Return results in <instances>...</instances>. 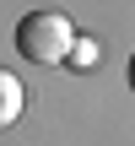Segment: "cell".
Segmentation results:
<instances>
[{
  "label": "cell",
  "mask_w": 135,
  "mask_h": 146,
  "mask_svg": "<svg viewBox=\"0 0 135 146\" xmlns=\"http://www.w3.org/2000/svg\"><path fill=\"white\" fill-rule=\"evenodd\" d=\"M65 65H76V70H92V65H97V49H92L87 38H76V43H70V60H65Z\"/></svg>",
  "instance_id": "obj_3"
},
{
  "label": "cell",
  "mask_w": 135,
  "mask_h": 146,
  "mask_svg": "<svg viewBox=\"0 0 135 146\" xmlns=\"http://www.w3.org/2000/svg\"><path fill=\"white\" fill-rule=\"evenodd\" d=\"M70 43H76V27H70L65 11H32L16 27V49L32 65H65L70 60Z\"/></svg>",
  "instance_id": "obj_1"
},
{
  "label": "cell",
  "mask_w": 135,
  "mask_h": 146,
  "mask_svg": "<svg viewBox=\"0 0 135 146\" xmlns=\"http://www.w3.org/2000/svg\"><path fill=\"white\" fill-rule=\"evenodd\" d=\"M22 108H27L22 81H16L11 70H0V130H5V125H16V119H22Z\"/></svg>",
  "instance_id": "obj_2"
},
{
  "label": "cell",
  "mask_w": 135,
  "mask_h": 146,
  "mask_svg": "<svg viewBox=\"0 0 135 146\" xmlns=\"http://www.w3.org/2000/svg\"><path fill=\"white\" fill-rule=\"evenodd\" d=\"M130 92H135V60H130Z\"/></svg>",
  "instance_id": "obj_4"
}]
</instances>
